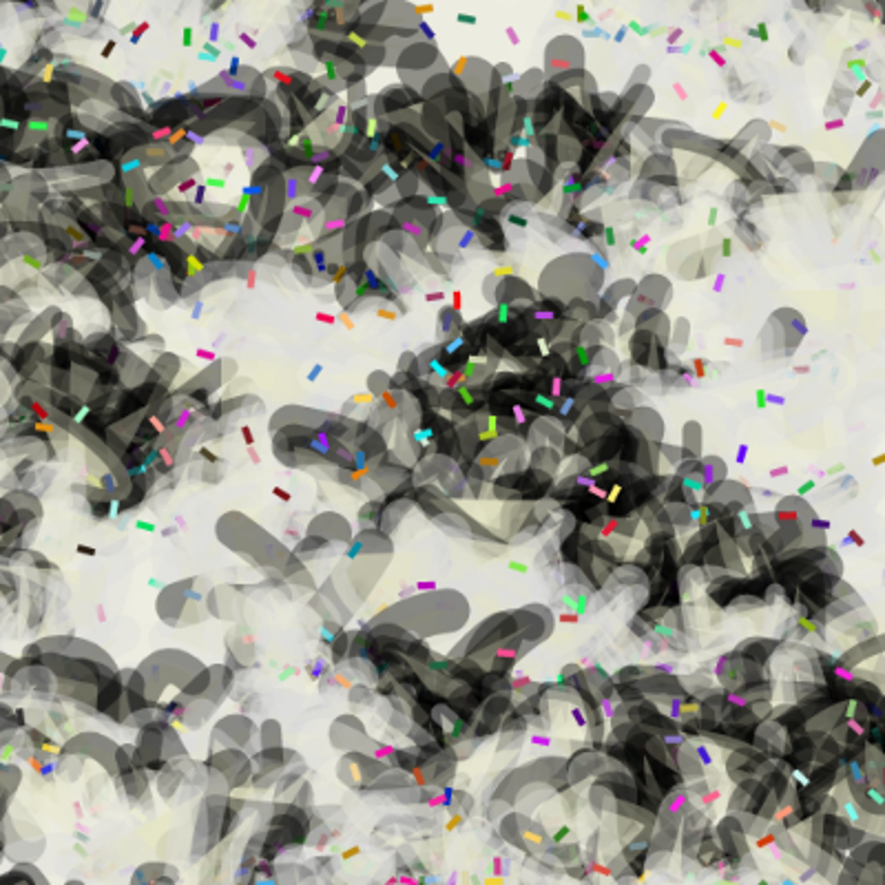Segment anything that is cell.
Instances as JSON below:
<instances>
[{"label": "cell", "mask_w": 885, "mask_h": 885, "mask_svg": "<svg viewBox=\"0 0 885 885\" xmlns=\"http://www.w3.org/2000/svg\"><path fill=\"white\" fill-rule=\"evenodd\" d=\"M768 405V401H766V392L764 390H757V407L759 409H764Z\"/></svg>", "instance_id": "6da1fadb"}, {"label": "cell", "mask_w": 885, "mask_h": 885, "mask_svg": "<svg viewBox=\"0 0 885 885\" xmlns=\"http://www.w3.org/2000/svg\"><path fill=\"white\" fill-rule=\"evenodd\" d=\"M11 660H13V658H9V655L0 653V670H7V668L11 666Z\"/></svg>", "instance_id": "7a4b0ae2"}, {"label": "cell", "mask_w": 885, "mask_h": 885, "mask_svg": "<svg viewBox=\"0 0 885 885\" xmlns=\"http://www.w3.org/2000/svg\"><path fill=\"white\" fill-rule=\"evenodd\" d=\"M197 357H200V359H206V361H212V359H215V355H212L210 350H204V348L197 350Z\"/></svg>", "instance_id": "3957f363"}, {"label": "cell", "mask_w": 885, "mask_h": 885, "mask_svg": "<svg viewBox=\"0 0 885 885\" xmlns=\"http://www.w3.org/2000/svg\"><path fill=\"white\" fill-rule=\"evenodd\" d=\"M317 319H319V321H324V324H334V317H332V314H324V312H319V314H317Z\"/></svg>", "instance_id": "277c9868"}, {"label": "cell", "mask_w": 885, "mask_h": 885, "mask_svg": "<svg viewBox=\"0 0 885 885\" xmlns=\"http://www.w3.org/2000/svg\"><path fill=\"white\" fill-rule=\"evenodd\" d=\"M684 801H686V797L684 795H680L677 799H675V803H670V810H677V808H682L684 806Z\"/></svg>", "instance_id": "5b68a950"}, {"label": "cell", "mask_w": 885, "mask_h": 885, "mask_svg": "<svg viewBox=\"0 0 885 885\" xmlns=\"http://www.w3.org/2000/svg\"><path fill=\"white\" fill-rule=\"evenodd\" d=\"M697 753H699V757H701V761H704V764H711V755H706L704 749H697Z\"/></svg>", "instance_id": "8992f818"}, {"label": "cell", "mask_w": 885, "mask_h": 885, "mask_svg": "<svg viewBox=\"0 0 885 885\" xmlns=\"http://www.w3.org/2000/svg\"><path fill=\"white\" fill-rule=\"evenodd\" d=\"M191 42H193V32H191V29H184V44L189 47Z\"/></svg>", "instance_id": "52a82bcc"}, {"label": "cell", "mask_w": 885, "mask_h": 885, "mask_svg": "<svg viewBox=\"0 0 885 885\" xmlns=\"http://www.w3.org/2000/svg\"><path fill=\"white\" fill-rule=\"evenodd\" d=\"M319 372H321V365H317V368L308 374V381H314V378L319 376Z\"/></svg>", "instance_id": "ba28073f"}, {"label": "cell", "mask_w": 885, "mask_h": 885, "mask_svg": "<svg viewBox=\"0 0 885 885\" xmlns=\"http://www.w3.org/2000/svg\"><path fill=\"white\" fill-rule=\"evenodd\" d=\"M757 38H761V40H768V36H766V25H759V36Z\"/></svg>", "instance_id": "9c48e42d"}, {"label": "cell", "mask_w": 885, "mask_h": 885, "mask_svg": "<svg viewBox=\"0 0 885 885\" xmlns=\"http://www.w3.org/2000/svg\"><path fill=\"white\" fill-rule=\"evenodd\" d=\"M113 47H115V42H109V44H106V49H104V53H102V56H104V58H109V56H111V51H113Z\"/></svg>", "instance_id": "30bf717a"}, {"label": "cell", "mask_w": 885, "mask_h": 885, "mask_svg": "<svg viewBox=\"0 0 885 885\" xmlns=\"http://www.w3.org/2000/svg\"><path fill=\"white\" fill-rule=\"evenodd\" d=\"M695 368H697V376H704L706 372H704V365H701V361H695Z\"/></svg>", "instance_id": "8fae6325"}, {"label": "cell", "mask_w": 885, "mask_h": 885, "mask_svg": "<svg viewBox=\"0 0 885 885\" xmlns=\"http://www.w3.org/2000/svg\"><path fill=\"white\" fill-rule=\"evenodd\" d=\"M813 487H815V483H813V480H810V483H806V485L801 487V490H799V494H806V492H810V490H813Z\"/></svg>", "instance_id": "7c38bea8"}, {"label": "cell", "mask_w": 885, "mask_h": 885, "mask_svg": "<svg viewBox=\"0 0 885 885\" xmlns=\"http://www.w3.org/2000/svg\"><path fill=\"white\" fill-rule=\"evenodd\" d=\"M573 717H575V722H578L580 726H585V717L580 715V711H573Z\"/></svg>", "instance_id": "4fadbf2b"}, {"label": "cell", "mask_w": 885, "mask_h": 885, "mask_svg": "<svg viewBox=\"0 0 885 885\" xmlns=\"http://www.w3.org/2000/svg\"><path fill=\"white\" fill-rule=\"evenodd\" d=\"M241 432H243V436H246V442H248V445H250V442H253V436H250V430H248V427H241Z\"/></svg>", "instance_id": "5bb4252c"}, {"label": "cell", "mask_w": 885, "mask_h": 885, "mask_svg": "<svg viewBox=\"0 0 885 885\" xmlns=\"http://www.w3.org/2000/svg\"><path fill=\"white\" fill-rule=\"evenodd\" d=\"M711 58H713V60H715V63H717V65H722V67H724V65H726V63H724V60H722V58H720V56H717V53H715V51H711Z\"/></svg>", "instance_id": "9a60e30c"}, {"label": "cell", "mask_w": 885, "mask_h": 885, "mask_svg": "<svg viewBox=\"0 0 885 885\" xmlns=\"http://www.w3.org/2000/svg\"><path fill=\"white\" fill-rule=\"evenodd\" d=\"M191 186H195V179H189V182H184V184H182L179 189H182V191H186V189H191Z\"/></svg>", "instance_id": "2e32d148"}, {"label": "cell", "mask_w": 885, "mask_h": 885, "mask_svg": "<svg viewBox=\"0 0 885 885\" xmlns=\"http://www.w3.org/2000/svg\"><path fill=\"white\" fill-rule=\"evenodd\" d=\"M766 401H770V403H784V399H779V396H766Z\"/></svg>", "instance_id": "e0dca14e"}, {"label": "cell", "mask_w": 885, "mask_h": 885, "mask_svg": "<svg viewBox=\"0 0 885 885\" xmlns=\"http://www.w3.org/2000/svg\"><path fill=\"white\" fill-rule=\"evenodd\" d=\"M724 343H726V345H741V341H739V339H726Z\"/></svg>", "instance_id": "ac0fdd59"}, {"label": "cell", "mask_w": 885, "mask_h": 885, "mask_svg": "<svg viewBox=\"0 0 885 885\" xmlns=\"http://www.w3.org/2000/svg\"><path fill=\"white\" fill-rule=\"evenodd\" d=\"M724 255H730V241H724Z\"/></svg>", "instance_id": "d6986e66"}, {"label": "cell", "mask_w": 885, "mask_h": 885, "mask_svg": "<svg viewBox=\"0 0 885 885\" xmlns=\"http://www.w3.org/2000/svg\"><path fill=\"white\" fill-rule=\"evenodd\" d=\"M274 494H277V496H281L284 500H288V498H290V496H288L286 492H281V490H274Z\"/></svg>", "instance_id": "ffe728a7"}, {"label": "cell", "mask_w": 885, "mask_h": 885, "mask_svg": "<svg viewBox=\"0 0 885 885\" xmlns=\"http://www.w3.org/2000/svg\"><path fill=\"white\" fill-rule=\"evenodd\" d=\"M459 20H463V23H474V18H471V16H459Z\"/></svg>", "instance_id": "44dd1931"}, {"label": "cell", "mask_w": 885, "mask_h": 885, "mask_svg": "<svg viewBox=\"0 0 885 885\" xmlns=\"http://www.w3.org/2000/svg\"><path fill=\"white\" fill-rule=\"evenodd\" d=\"M560 620H562V622H567V620H578V616H562Z\"/></svg>", "instance_id": "7402d4cb"}, {"label": "cell", "mask_w": 885, "mask_h": 885, "mask_svg": "<svg viewBox=\"0 0 885 885\" xmlns=\"http://www.w3.org/2000/svg\"><path fill=\"white\" fill-rule=\"evenodd\" d=\"M606 239H609V243H613V231H609V233H606Z\"/></svg>", "instance_id": "603a6c76"}, {"label": "cell", "mask_w": 885, "mask_h": 885, "mask_svg": "<svg viewBox=\"0 0 885 885\" xmlns=\"http://www.w3.org/2000/svg\"><path fill=\"white\" fill-rule=\"evenodd\" d=\"M427 299H430V301H432V299H442V295H440V293H438V295H427Z\"/></svg>", "instance_id": "cb8c5ba5"}]
</instances>
